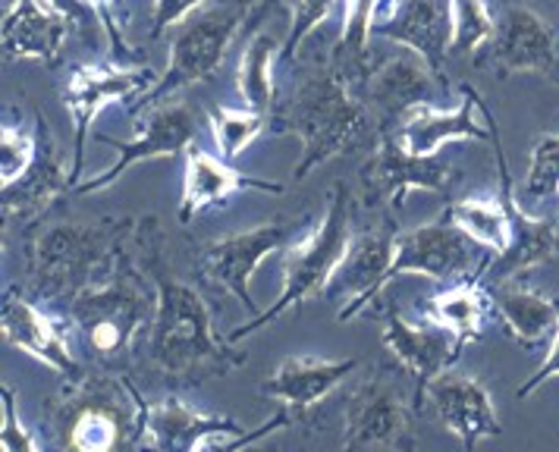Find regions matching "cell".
<instances>
[{"label": "cell", "instance_id": "cell-1", "mask_svg": "<svg viewBox=\"0 0 559 452\" xmlns=\"http://www.w3.org/2000/svg\"><path fill=\"white\" fill-rule=\"evenodd\" d=\"M142 251V271L157 289L154 321L145 336L148 365L174 386H202L214 377H227L249 365V355L214 333L211 308L192 283L170 274L164 261V229L157 217H142L135 226Z\"/></svg>", "mask_w": 559, "mask_h": 452}, {"label": "cell", "instance_id": "cell-2", "mask_svg": "<svg viewBox=\"0 0 559 452\" xmlns=\"http://www.w3.org/2000/svg\"><path fill=\"white\" fill-rule=\"evenodd\" d=\"M148 402L129 374L88 371L45 402L41 425L57 452H142Z\"/></svg>", "mask_w": 559, "mask_h": 452}, {"label": "cell", "instance_id": "cell-3", "mask_svg": "<svg viewBox=\"0 0 559 452\" xmlns=\"http://www.w3.org/2000/svg\"><path fill=\"white\" fill-rule=\"evenodd\" d=\"M154 308L157 289L152 276L123 251L114 274L70 301L67 318L76 326L79 343L98 371L129 374L135 352L148 336Z\"/></svg>", "mask_w": 559, "mask_h": 452}, {"label": "cell", "instance_id": "cell-4", "mask_svg": "<svg viewBox=\"0 0 559 452\" xmlns=\"http://www.w3.org/2000/svg\"><path fill=\"white\" fill-rule=\"evenodd\" d=\"M368 126H378L371 110L331 63L299 75L296 85L277 98L271 117L274 132H293L302 142V160L293 170L296 182L333 157L361 148Z\"/></svg>", "mask_w": 559, "mask_h": 452}, {"label": "cell", "instance_id": "cell-5", "mask_svg": "<svg viewBox=\"0 0 559 452\" xmlns=\"http://www.w3.org/2000/svg\"><path fill=\"white\" fill-rule=\"evenodd\" d=\"M135 226L139 221L132 217H107L98 224L32 229L26 242V289L32 299L70 308L79 293L114 274Z\"/></svg>", "mask_w": 559, "mask_h": 452}, {"label": "cell", "instance_id": "cell-6", "mask_svg": "<svg viewBox=\"0 0 559 452\" xmlns=\"http://www.w3.org/2000/svg\"><path fill=\"white\" fill-rule=\"evenodd\" d=\"M353 214H356V204H353L349 186L336 182L331 189V199H328L324 221L311 226L308 233H302L293 246H286V251H283V289H280L277 301L271 308L258 311L249 324L236 326L227 336L233 346L239 340L258 333L261 326L274 324L286 311H299L308 299L324 296L333 271L340 267L343 254L349 251V242L356 236Z\"/></svg>", "mask_w": 559, "mask_h": 452}, {"label": "cell", "instance_id": "cell-7", "mask_svg": "<svg viewBox=\"0 0 559 452\" xmlns=\"http://www.w3.org/2000/svg\"><path fill=\"white\" fill-rule=\"evenodd\" d=\"M421 412L415 377L400 361H378L343 405L340 452H418Z\"/></svg>", "mask_w": 559, "mask_h": 452}, {"label": "cell", "instance_id": "cell-8", "mask_svg": "<svg viewBox=\"0 0 559 452\" xmlns=\"http://www.w3.org/2000/svg\"><path fill=\"white\" fill-rule=\"evenodd\" d=\"M254 0H217L211 7L195 10L182 25H177L170 38V67L167 73L154 82L152 92L129 104V114H145L157 107L167 95H174L186 85L207 82L221 70L224 53L233 45V38L246 28V20L252 13Z\"/></svg>", "mask_w": 559, "mask_h": 452}, {"label": "cell", "instance_id": "cell-9", "mask_svg": "<svg viewBox=\"0 0 559 452\" xmlns=\"http://www.w3.org/2000/svg\"><path fill=\"white\" fill-rule=\"evenodd\" d=\"M358 182H361V201L368 211H390V207L400 211L408 189L453 195L459 170L443 154L418 157L393 132H378V145L371 151V157L361 164Z\"/></svg>", "mask_w": 559, "mask_h": 452}, {"label": "cell", "instance_id": "cell-10", "mask_svg": "<svg viewBox=\"0 0 559 452\" xmlns=\"http://www.w3.org/2000/svg\"><path fill=\"white\" fill-rule=\"evenodd\" d=\"M484 267H487V261L478 264L475 242L447 214H440L431 224L415 226L408 233H396L386 286L396 276L406 274L428 276L443 286H456V283H465L475 274H481Z\"/></svg>", "mask_w": 559, "mask_h": 452}, {"label": "cell", "instance_id": "cell-11", "mask_svg": "<svg viewBox=\"0 0 559 452\" xmlns=\"http://www.w3.org/2000/svg\"><path fill=\"white\" fill-rule=\"evenodd\" d=\"M195 107L192 104H157L152 110L139 114L135 139L132 142H117L110 135H98V142L117 151V164L107 167L92 179L79 182V195H95L110 189L129 167L139 160H157V157H177L195 142Z\"/></svg>", "mask_w": 559, "mask_h": 452}, {"label": "cell", "instance_id": "cell-12", "mask_svg": "<svg viewBox=\"0 0 559 452\" xmlns=\"http://www.w3.org/2000/svg\"><path fill=\"white\" fill-rule=\"evenodd\" d=\"M393 242H396V229L390 224V217H383L381 226H371L353 236L349 251L343 254L340 267L333 271L331 283L324 289L328 301H343V308L336 311L340 324L374 311V301L381 299V293L386 289V274L393 264Z\"/></svg>", "mask_w": 559, "mask_h": 452}, {"label": "cell", "instance_id": "cell-13", "mask_svg": "<svg viewBox=\"0 0 559 452\" xmlns=\"http://www.w3.org/2000/svg\"><path fill=\"white\" fill-rule=\"evenodd\" d=\"M296 229H299L296 221L274 217L267 224H258L252 229L214 239L202 249V274L211 283L224 286L233 299L258 314L252 299V274L264 258H271L283 246L296 242Z\"/></svg>", "mask_w": 559, "mask_h": 452}, {"label": "cell", "instance_id": "cell-14", "mask_svg": "<svg viewBox=\"0 0 559 452\" xmlns=\"http://www.w3.org/2000/svg\"><path fill=\"white\" fill-rule=\"evenodd\" d=\"M154 73L148 67H120V63H85L76 67L70 79H67V88H63V98L67 107L73 114V126H76V142H73V167H70V182L73 189L79 186V176H82V160H85V135H88V126L92 120L102 114L107 104L114 100H132L142 98L145 92L154 88Z\"/></svg>", "mask_w": 559, "mask_h": 452}, {"label": "cell", "instance_id": "cell-15", "mask_svg": "<svg viewBox=\"0 0 559 452\" xmlns=\"http://www.w3.org/2000/svg\"><path fill=\"white\" fill-rule=\"evenodd\" d=\"M487 120L493 129V154H497V170H500V199L507 204L509 224H512V246L503 254H497V261H490L484 267V283H500V279H512V276L525 274L537 264H547L554 261L559 251V224L557 221H547V217H528L519 199L512 192V176H509L507 157L500 148V132L493 123V114L487 110Z\"/></svg>", "mask_w": 559, "mask_h": 452}, {"label": "cell", "instance_id": "cell-16", "mask_svg": "<svg viewBox=\"0 0 559 452\" xmlns=\"http://www.w3.org/2000/svg\"><path fill=\"white\" fill-rule=\"evenodd\" d=\"M374 35L418 53L440 75L453 41V0H381Z\"/></svg>", "mask_w": 559, "mask_h": 452}, {"label": "cell", "instance_id": "cell-17", "mask_svg": "<svg viewBox=\"0 0 559 452\" xmlns=\"http://www.w3.org/2000/svg\"><path fill=\"white\" fill-rule=\"evenodd\" d=\"M440 75L412 53L408 48L396 50L383 60H374L371 73L361 85V100L371 110L378 132H390L406 117L412 107L431 104L433 85Z\"/></svg>", "mask_w": 559, "mask_h": 452}, {"label": "cell", "instance_id": "cell-18", "mask_svg": "<svg viewBox=\"0 0 559 452\" xmlns=\"http://www.w3.org/2000/svg\"><path fill=\"white\" fill-rule=\"evenodd\" d=\"M0 330L7 346L26 352L35 361L48 365L51 371L63 377V380H79L88 371L76 361V355L70 352L67 343V326L48 311H41L35 301L23 296V289H7L3 293V305H0Z\"/></svg>", "mask_w": 559, "mask_h": 452}, {"label": "cell", "instance_id": "cell-19", "mask_svg": "<svg viewBox=\"0 0 559 452\" xmlns=\"http://www.w3.org/2000/svg\"><path fill=\"white\" fill-rule=\"evenodd\" d=\"M378 318L383 324V349L390 352L393 361H400L408 374L415 377L418 393L425 400L428 383L456 365L465 343L459 336H453L450 330L428 321V318L421 324H412L396 308L378 311Z\"/></svg>", "mask_w": 559, "mask_h": 452}, {"label": "cell", "instance_id": "cell-20", "mask_svg": "<svg viewBox=\"0 0 559 452\" xmlns=\"http://www.w3.org/2000/svg\"><path fill=\"white\" fill-rule=\"evenodd\" d=\"M425 402L431 405L437 421L447 427L453 437H459V443L465 447V452L475 450L481 440H490V437L503 433L493 400H490L487 386L478 377L443 371V374L433 377L431 383H428Z\"/></svg>", "mask_w": 559, "mask_h": 452}, {"label": "cell", "instance_id": "cell-21", "mask_svg": "<svg viewBox=\"0 0 559 452\" xmlns=\"http://www.w3.org/2000/svg\"><path fill=\"white\" fill-rule=\"evenodd\" d=\"M487 57H490V67L500 75H557L554 32L534 10L522 7V3H512L503 10L497 32L487 45Z\"/></svg>", "mask_w": 559, "mask_h": 452}, {"label": "cell", "instance_id": "cell-22", "mask_svg": "<svg viewBox=\"0 0 559 452\" xmlns=\"http://www.w3.org/2000/svg\"><path fill=\"white\" fill-rule=\"evenodd\" d=\"M35 132H38L35 164L28 167V174L20 182L3 189V224L7 226H35L41 221V214H48V207H51L53 201L73 189L70 170L60 167L57 142H53L51 129H48L41 114H35Z\"/></svg>", "mask_w": 559, "mask_h": 452}, {"label": "cell", "instance_id": "cell-23", "mask_svg": "<svg viewBox=\"0 0 559 452\" xmlns=\"http://www.w3.org/2000/svg\"><path fill=\"white\" fill-rule=\"evenodd\" d=\"M484 110L481 95L465 82L462 85V100H459L456 110H437L433 104H418L412 107L406 117L396 123V129H390L412 154L418 157H428L437 154L447 142L453 139H478V142H490L493 139V129H487L475 120V114ZM490 123V120H487Z\"/></svg>", "mask_w": 559, "mask_h": 452}, {"label": "cell", "instance_id": "cell-24", "mask_svg": "<svg viewBox=\"0 0 559 452\" xmlns=\"http://www.w3.org/2000/svg\"><path fill=\"white\" fill-rule=\"evenodd\" d=\"M70 25L73 20L60 13L51 0H13L0 25L3 60H41L53 67L60 60Z\"/></svg>", "mask_w": 559, "mask_h": 452}, {"label": "cell", "instance_id": "cell-25", "mask_svg": "<svg viewBox=\"0 0 559 452\" xmlns=\"http://www.w3.org/2000/svg\"><path fill=\"white\" fill-rule=\"evenodd\" d=\"M254 189V192H267V195H283L286 186L274 179H258V176L239 174L233 170L227 160L211 157L199 145L186 148V176H182V199H179V224H189L192 217H199L202 211L214 204H227L229 195Z\"/></svg>", "mask_w": 559, "mask_h": 452}, {"label": "cell", "instance_id": "cell-26", "mask_svg": "<svg viewBox=\"0 0 559 452\" xmlns=\"http://www.w3.org/2000/svg\"><path fill=\"white\" fill-rule=\"evenodd\" d=\"M249 433L233 418L202 415L179 396L152 402L145 418V450L142 452H202L211 437H242Z\"/></svg>", "mask_w": 559, "mask_h": 452}, {"label": "cell", "instance_id": "cell-27", "mask_svg": "<svg viewBox=\"0 0 559 452\" xmlns=\"http://www.w3.org/2000/svg\"><path fill=\"white\" fill-rule=\"evenodd\" d=\"M358 358H318V355H293L280 361V368L267 377L258 393L280 402V408H289L296 418L314 408L321 400H328L333 390L356 371Z\"/></svg>", "mask_w": 559, "mask_h": 452}, {"label": "cell", "instance_id": "cell-28", "mask_svg": "<svg viewBox=\"0 0 559 452\" xmlns=\"http://www.w3.org/2000/svg\"><path fill=\"white\" fill-rule=\"evenodd\" d=\"M484 286L490 293L493 311L507 324V333L512 340H519L525 349H537L550 333H557L559 299L519 283V276L500 279V283H484Z\"/></svg>", "mask_w": 559, "mask_h": 452}, {"label": "cell", "instance_id": "cell-29", "mask_svg": "<svg viewBox=\"0 0 559 452\" xmlns=\"http://www.w3.org/2000/svg\"><path fill=\"white\" fill-rule=\"evenodd\" d=\"M490 311H493V301H490V293L484 286V271L472 279H465V283L447 286L443 293L431 296L425 305V318L440 324L443 330H450L465 346L481 336Z\"/></svg>", "mask_w": 559, "mask_h": 452}, {"label": "cell", "instance_id": "cell-30", "mask_svg": "<svg viewBox=\"0 0 559 452\" xmlns=\"http://www.w3.org/2000/svg\"><path fill=\"white\" fill-rule=\"evenodd\" d=\"M381 0H343V32L331 53V67L349 82V88L361 98V85L371 73V35H374V20H378Z\"/></svg>", "mask_w": 559, "mask_h": 452}, {"label": "cell", "instance_id": "cell-31", "mask_svg": "<svg viewBox=\"0 0 559 452\" xmlns=\"http://www.w3.org/2000/svg\"><path fill=\"white\" fill-rule=\"evenodd\" d=\"M280 41L274 32H254L246 41V50L239 57V95L246 100L249 110L274 117L277 110V88H274V75L271 67L280 57Z\"/></svg>", "mask_w": 559, "mask_h": 452}, {"label": "cell", "instance_id": "cell-32", "mask_svg": "<svg viewBox=\"0 0 559 452\" xmlns=\"http://www.w3.org/2000/svg\"><path fill=\"white\" fill-rule=\"evenodd\" d=\"M443 214L472 242H478L484 249L503 254L512 246V224H509L507 204H503L500 195H493V199H462L456 204H450Z\"/></svg>", "mask_w": 559, "mask_h": 452}, {"label": "cell", "instance_id": "cell-33", "mask_svg": "<svg viewBox=\"0 0 559 452\" xmlns=\"http://www.w3.org/2000/svg\"><path fill=\"white\" fill-rule=\"evenodd\" d=\"M207 123H211L214 145L221 151V160L233 164L271 126V117L267 114H258V110H249V107L246 110L207 107Z\"/></svg>", "mask_w": 559, "mask_h": 452}, {"label": "cell", "instance_id": "cell-34", "mask_svg": "<svg viewBox=\"0 0 559 452\" xmlns=\"http://www.w3.org/2000/svg\"><path fill=\"white\" fill-rule=\"evenodd\" d=\"M497 25L484 0H453V41H450V57H468L481 45H490Z\"/></svg>", "mask_w": 559, "mask_h": 452}, {"label": "cell", "instance_id": "cell-35", "mask_svg": "<svg viewBox=\"0 0 559 452\" xmlns=\"http://www.w3.org/2000/svg\"><path fill=\"white\" fill-rule=\"evenodd\" d=\"M38 154V132H35V120L32 129L26 126L3 123L0 129V170H3V189L20 182L28 174V167L35 164Z\"/></svg>", "mask_w": 559, "mask_h": 452}, {"label": "cell", "instance_id": "cell-36", "mask_svg": "<svg viewBox=\"0 0 559 452\" xmlns=\"http://www.w3.org/2000/svg\"><path fill=\"white\" fill-rule=\"evenodd\" d=\"M559 189V135L547 132L534 142L528 176H525V192L532 199H547Z\"/></svg>", "mask_w": 559, "mask_h": 452}, {"label": "cell", "instance_id": "cell-37", "mask_svg": "<svg viewBox=\"0 0 559 452\" xmlns=\"http://www.w3.org/2000/svg\"><path fill=\"white\" fill-rule=\"evenodd\" d=\"M340 0H296V10H293V28H289V38L280 50V60L289 63V57H296V50L302 48L308 35L331 16V10Z\"/></svg>", "mask_w": 559, "mask_h": 452}, {"label": "cell", "instance_id": "cell-38", "mask_svg": "<svg viewBox=\"0 0 559 452\" xmlns=\"http://www.w3.org/2000/svg\"><path fill=\"white\" fill-rule=\"evenodd\" d=\"M0 443H3V452H41L35 437L28 433L23 421H20V412H16V393L3 383L0 386Z\"/></svg>", "mask_w": 559, "mask_h": 452}, {"label": "cell", "instance_id": "cell-39", "mask_svg": "<svg viewBox=\"0 0 559 452\" xmlns=\"http://www.w3.org/2000/svg\"><path fill=\"white\" fill-rule=\"evenodd\" d=\"M293 421H296V415H293L289 408H280L277 415H271L267 421H261L258 427H252L249 433H242V437H229V443H221V437H211V440L204 443L202 452H246L249 447H254L258 440H264L267 433L283 430V427H289Z\"/></svg>", "mask_w": 559, "mask_h": 452}, {"label": "cell", "instance_id": "cell-40", "mask_svg": "<svg viewBox=\"0 0 559 452\" xmlns=\"http://www.w3.org/2000/svg\"><path fill=\"white\" fill-rule=\"evenodd\" d=\"M204 0H154L152 16V38H160L164 32L177 28V23H186L195 10H202Z\"/></svg>", "mask_w": 559, "mask_h": 452}, {"label": "cell", "instance_id": "cell-41", "mask_svg": "<svg viewBox=\"0 0 559 452\" xmlns=\"http://www.w3.org/2000/svg\"><path fill=\"white\" fill-rule=\"evenodd\" d=\"M559 374V326H557V333H554V343H550V352H547V358H544V365L534 371L519 390H515V400H528L532 396L534 390L544 383V380H550V377H557Z\"/></svg>", "mask_w": 559, "mask_h": 452}, {"label": "cell", "instance_id": "cell-42", "mask_svg": "<svg viewBox=\"0 0 559 452\" xmlns=\"http://www.w3.org/2000/svg\"><path fill=\"white\" fill-rule=\"evenodd\" d=\"M51 3L60 13H67V16L73 20V25H82V28H92L95 20H102L88 0H51Z\"/></svg>", "mask_w": 559, "mask_h": 452}, {"label": "cell", "instance_id": "cell-43", "mask_svg": "<svg viewBox=\"0 0 559 452\" xmlns=\"http://www.w3.org/2000/svg\"><path fill=\"white\" fill-rule=\"evenodd\" d=\"M280 7H283V0H254L252 13H249V20H246V28H242V41H249L254 32H261V25L267 23Z\"/></svg>", "mask_w": 559, "mask_h": 452}, {"label": "cell", "instance_id": "cell-44", "mask_svg": "<svg viewBox=\"0 0 559 452\" xmlns=\"http://www.w3.org/2000/svg\"><path fill=\"white\" fill-rule=\"evenodd\" d=\"M557 195H559V189H557ZM557 221H559V217H557Z\"/></svg>", "mask_w": 559, "mask_h": 452}]
</instances>
